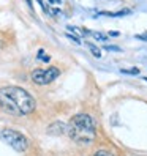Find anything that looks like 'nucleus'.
Here are the masks:
<instances>
[{
    "label": "nucleus",
    "mask_w": 147,
    "mask_h": 156,
    "mask_svg": "<svg viewBox=\"0 0 147 156\" xmlns=\"http://www.w3.org/2000/svg\"><path fill=\"white\" fill-rule=\"evenodd\" d=\"M36 103L33 96L21 87H3L0 88V109L3 112L22 117L35 111Z\"/></svg>",
    "instance_id": "obj_1"
},
{
    "label": "nucleus",
    "mask_w": 147,
    "mask_h": 156,
    "mask_svg": "<svg viewBox=\"0 0 147 156\" xmlns=\"http://www.w3.org/2000/svg\"><path fill=\"white\" fill-rule=\"evenodd\" d=\"M67 134L76 144H81V145L92 144L95 140V136H97L94 118L87 114L75 115L70 120V123L67 125Z\"/></svg>",
    "instance_id": "obj_2"
},
{
    "label": "nucleus",
    "mask_w": 147,
    "mask_h": 156,
    "mask_svg": "<svg viewBox=\"0 0 147 156\" xmlns=\"http://www.w3.org/2000/svg\"><path fill=\"white\" fill-rule=\"evenodd\" d=\"M0 137L11 147V148H14L16 151H25L27 148H29V139L21 134L19 131H14V129H3L2 133H0Z\"/></svg>",
    "instance_id": "obj_3"
},
{
    "label": "nucleus",
    "mask_w": 147,
    "mask_h": 156,
    "mask_svg": "<svg viewBox=\"0 0 147 156\" xmlns=\"http://www.w3.org/2000/svg\"><path fill=\"white\" fill-rule=\"evenodd\" d=\"M60 76V71L56 66H49L46 69H35L32 73V80L36 85H48L51 82H54Z\"/></svg>",
    "instance_id": "obj_4"
},
{
    "label": "nucleus",
    "mask_w": 147,
    "mask_h": 156,
    "mask_svg": "<svg viewBox=\"0 0 147 156\" xmlns=\"http://www.w3.org/2000/svg\"><path fill=\"white\" fill-rule=\"evenodd\" d=\"M48 134L51 136H63L67 134V125L63 122H54L48 126Z\"/></svg>",
    "instance_id": "obj_5"
},
{
    "label": "nucleus",
    "mask_w": 147,
    "mask_h": 156,
    "mask_svg": "<svg viewBox=\"0 0 147 156\" xmlns=\"http://www.w3.org/2000/svg\"><path fill=\"white\" fill-rule=\"evenodd\" d=\"M131 11L130 10H122V11H116V13H109V11H103L101 14L105 16H111V17H120V16H125V14H130Z\"/></svg>",
    "instance_id": "obj_6"
},
{
    "label": "nucleus",
    "mask_w": 147,
    "mask_h": 156,
    "mask_svg": "<svg viewBox=\"0 0 147 156\" xmlns=\"http://www.w3.org/2000/svg\"><path fill=\"white\" fill-rule=\"evenodd\" d=\"M89 48H90V51H92V55H94V57H97V58L101 57V51H100L98 48H95V46H94V44H90V43H89Z\"/></svg>",
    "instance_id": "obj_7"
},
{
    "label": "nucleus",
    "mask_w": 147,
    "mask_h": 156,
    "mask_svg": "<svg viewBox=\"0 0 147 156\" xmlns=\"http://www.w3.org/2000/svg\"><path fill=\"white\" fill-rule=\"evenodd\" d=\"M94 156H114V154L109 153V151H106V150H100V151H97Z\"/></svg>",
    "instance_id": "obj_8"
},
{
    "label": "nucleus",
    "mask_w": 147,
    "mask_h": 156,
    "mask_svg": "<svg viewBox=\"0 0 147 156\" xmlns=\"http://www.w3.org/2000/svg\"><path fill=\"white\" fill-rule=\"evenodd\" d=\"M95 36L97 40H100V41H106V35H103V33H98V32H95V33H92Z\"/></svg>",
    "instance_id": "obj_9"
},
{
    "label": "nucleus",
    "mask_w": 147,
    "mask_h": 156,
    "mask_svg": "<svg viewBox=\"0 0 147 156\" xmlns=\"http://www.w3.org/2000/svg\"><path fill=\"white\" fill-rule=\"evenodd\" d=\"M122 73H125V74H138V73H139V69H138V68H133V69H122Z\"/></svg>",
    "instance_id": "obj_10"
},
{
    "label": "nucleus",
    "mask_w": 147,
    "mask_h": 156,
    "mask_svg": "<svg viewBox=\"0 0 147 156\" xmlns=\"http://www.w3.org/2000/svg\"><path fill=\"white\" fill-rule=\"evenodd\" d=\"M105 49L106 51H112V52H119V51H120V48H117V46H105Z\"/></svg>",
    "instance_id": "obj_11"
},
{
    "label": "nucleus",
    "mask_w": 147,
    "mask_h": 156,
    "mask_svg": "<svg viewBox=\"0 0 147 156\" xmlns=\"http://www.w3.org/2000/svg\"><path fill=\"white\" fill-rule=\"evenodd\" d=\"M67 36H68V38H70V40H71V41H75V43H78V44H79V43H81V41H79V40H78V38H76V36H71V35H70V33H67Z\"/></svg>",
    "instance_id": "obj_12"
},
{
    "label": "nucleus",
    "mask_w": 147,
    "mask_h": 156,
    "mask_svg": "<svg viewBox=\"0 0 147 156\" xmlns=\"http://www.w3.org/2000/svg\"><path fill=\"white\" fill-rule=\"evenodd\" d=\"M136 38H138V40H144V41H147V33H144V35H136Z\"/></svg>",
    "instance_id": "obj_13"
},
{
    "label": "nucleus",
    "mask_w": 147,
    "mask_h": 156,
    "mask_svg": "<svg viewBox=\"0 0 147 156\" xmlns=\"http://www.w3.org/2000/svg\"><path fill=\"white\" fill-rule=\"evenodd\" d=\"M49 3H52V5H59V3H60V0H49Z\"/></svg>",
    "instance_id": "obj_14"
},
{
    "label": "nucleus",
    "mask_w": 147,
    "mask_h": 156,
    "mask_svg": "<svg viewBox=\"0 0 147 156\" xmlns=\"http://www.w3.org/2000/svg\"><path fill=\"white\" fill-rule=\"evenodd\" d=\"M0 48H2V40H0Z\"/></svg>",
    "instance_id": "obj_15"
},
{
    "label": "nucleus",
    "mask_w": 147,
    "mask_h": 156,
    "mask_svg": "<svg viewBox=\"0 0 147 156\" xmlns=\"http://www.w3.org/2000/svg\"><path fill=\"white\" fill-rule=\"evenodd\" d=\"M144 80H145V82H147V77H145V79H144Z\"/></svg>",
    "instance_id": "obj_16"
}]
</instances>
